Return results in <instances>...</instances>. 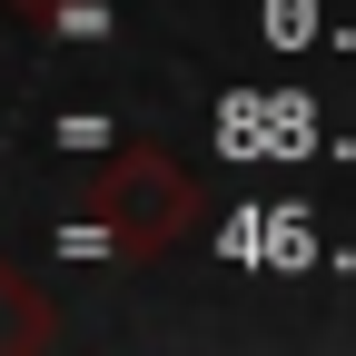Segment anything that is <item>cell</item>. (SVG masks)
I'll use <instances>...</instances> for the list:
<instances>
[{
    "label": "cell",
    "mask_w": 356,
    "mask_h": 356,
    "mask_svg": "<svg viewBox=\"0 0 356 356\" xmlns=\"http://www.w3.org/2000/svg\"><path fill=\"white\" fill-rule=\"evenodd\" d=\"M89 218H99V238L129 248V257H159L198 228V188H188V168L159 159V149H109L99 178H89Z\"/></svg>",
    "instance_id": "obj_1"
},
{
    "label": "cell",
    "mask_w": 356,
    "mask_h": 356,
    "mask_svg": "<svg viewBox=\"0 0 356 356\" xmlns=\"http://www.w3.org/2000/svg\"><path fill=\"white\" fill-rule=\"evenodd\" d=\"M20 10H30V20H60V30H89L99 0H20Z\"/></svg>",
    "instance_id": "obj_2"
}]
</instances>
